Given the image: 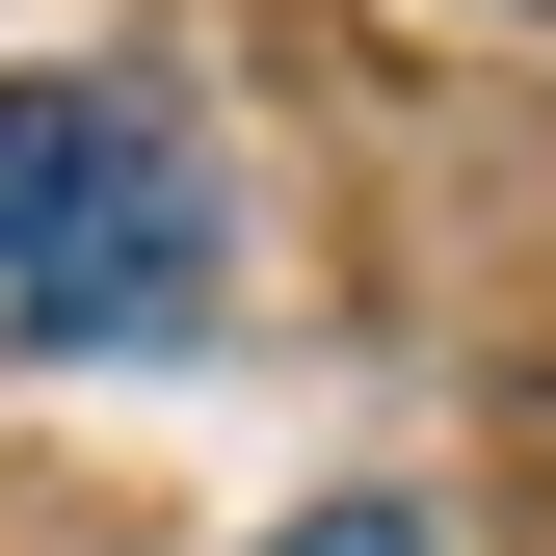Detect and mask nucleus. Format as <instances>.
<instances>
[{
  "label": "nucleus",
  "mask_w": 556,
  "mask_h": 556,
  "mask_svg": "<svg viewBox=\"0 0 556 556\" xmlns=\"http://www.w3.org/2000/svg\"><path fill=\"white\" fill-rule=\"evenodd\" d=\"M0 318H27L53 371L213 318V160L132 80H0Z\"/></svg>",
  "instance_id": "nucleus-1"
},
{
  "label": "nucleus",
  "mask_w": 556,
  "mask_h": 556,
  "mask_svg": "<svg viewBox=\"0 0 556 556\" xmlns=\"http://www.w3.org/2000/svg\"><path fill=\"white\" fill-rule=\"evenodd\" d=\"M504 27H556V0H504Z\"/></svg>",
  "instance_id": "nucleus-3"
},
{
  "label": "nucleus",
  "mask_w": 556,
  "mask_h": 556,
  "mask_svg": "<svg viewBox=\"0 0 556 556\" xmlns=\"http://www.w3.org/2000/svg\"><path fill=\"white\" fill-rule=\"evenodd\" d=\"M265 556H451V530H425V504H292Z\"/></svg>",
  "instance_id": "nucleus-2"
}]
</instances>
